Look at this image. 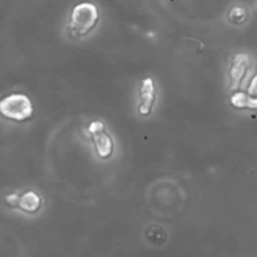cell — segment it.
Returning <instances> with one entry per match:
<instances>
[{
  "instance_id": "6da1fadb",
  "label": "cell",
  "mask_w": 257,
  "mask_h": 257,
  "mask_svg": "<svg viewBox=\"0 0 257 257\" xmlns=\"http://www.w3.org/2000/svg\"><path fill=\"white\" fill-rule=\"evenodd\" d=\"M99 17L97 7L90 2L76 4L70 14L68 30L72 36H83L97 24Z\"/></svg>"
},
{
  "instance_id": "7a4b0ae2",
  "label": "cell",
  "mask_w": 257,
  "mask_h": 257,
  "mask_svg": "<svg viewBox=\"0 0 257 257\" xmlns=\"http://www.w3.org/2000/svg\"><path fill=\"white\" fill-rule=\"evenodd\" d=\"M0 111L7 118L22 121L31 117L33 105L25 94L13 93L1 100Z\"/></svg>"
},
{
  "instance_id": "3957f363",
  "label": "cell",
  "mask_w": 257,
  "mask_h": 257,
  "mask_svg": "<svg viewBox=\"0 0 257 257\" xmlns=\"http://www.w3.org/2000/svg\"><path fill=\"white\" fill-rule=\"evenodd\" d=\"M88 131L92 136L97 155L102 158H108L113 151V143L110 137L104 131V124L99 120H93L88 126Z\"/></svg>"
},
{
  "instance_id": "277c9868",
  "label": "cell",
  "mask_w": 257,
  "mask_h": 257,
  "mask_svg": "<svg viewBox=\"0 0 257 257\" xmlns=\"http://www.w3.org/2000/svg\"><path fill=\"white\" fill-rule=\"evenodd\" d=\"M250 65V59L247 54L238 53L233 57L230 68V88L236 89L240 86L243 77Z\"/></svg>"
},
{
  "instance_id": "5b68a950",
  "label": "cell",
  "mask_w": 257,
  "mask_h": 257,
  "mask_svg": "<svg viewBox=\"0 0 257 257\" xmlns=\"http://www.w3.org/2000/svg\"><path fill=\"white\" fill-rule=\"evenodd\" d=\"M140 93L142 102L139 106V112L142 115H148L152 111L156 98V86L151 77H147L142 80Z\"/></svg>"
},
{
  "instance_id": "8992f818",
  "label": "cell",
  "mask_w": 257,
  "mask_h": 257,
  "mask_svg": "<svg viewBox=\"0 0 257 257\" xmlns=\"http://www.w3.org/2000/svg\"><path fill=\"white\" fill-rule=\"evenodd\" d=\"M17 207L28 213H35L41 207V199L36 193L28 191L18 198Z\"/></svg>"
},
{
  "instance_id": "52a82bcc",
  "label": "cell",
  "mask_w": 257,
  "mask_h": 257,
  "mask_svg": "<svg viewBox=\"0 0 257 257\" xmlns=\"http://www.w3.org/2000/svg\"><path fill=\"white\" fill-rule=\"evenodd\" d=\"M233 106L237 108H252L257 109V97H253L248 93L236 92L230 98Z\"/></svg>"
},
{
  "instance_id": "ba28073f",
  "label": "cell",
  "mask_w": 257,
  "mask_h": 257,
  "mask_svg": "<svg viewBox=\"0 0 257 257\" xmlns=\"http://www.w3.org/2000/svg\"><path fill=\"white\" fill-rule=\"evenodd\" d=\"M227 17L231 23L235 25H241L248 20L249 10L244 5L236 4L230 8V10L228 11Z\"/></svg>"
},
{
  "instance_id": "9c48e42d",
  "label": "cell",
  "mask_w": 257,
  "mask_h": 257,
  "mask_svg": "<svg viewBox=\"0 0 257 257\" xmlns=\"http://www.w3.org/2000/svg\"><path fill=\"white\" fill-rule=\"evenodd\" d=\"M148 240L154 245H160L167 239L166 232L159 226H152L147 232Z\"/></svg>"
},
{
  "instance_id": "30bf717a",
  "label": "cell",
  "mask_w": 257,
  "mask_h": 257,
  "mask_svg": "<svg viewBox=\"0 0 257 257\" xmlns=\"http://www.w3.org/2000/svg\"><path fill=\"white\" fill-rule=\"evenodd\" d=\"M247 93L253 97H257V74L252 78L247 88Z\"/></svg>"
},
{
  "instance_id": "8fae6325",
  "label": "cell",
  "mask_w": 257,
  "mask_h": 257,
  "mask_svg": "<svg viewBox=\"0 0 257 257\" xmlns=\"http://www.w3.org/2000/svg\"><path fill=\"white\" fill-rule=\"evenodd\" d=\"M18 198L19 196H17L16 194H10L8 196H6L5 200L7 202V204L11 207H17V203H18Z\"/></svg>"
}]
</instances>
